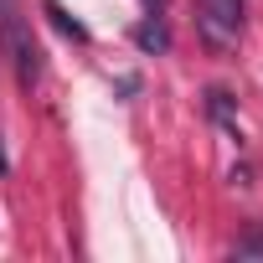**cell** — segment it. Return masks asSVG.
Returning a JSON list of instances; mask_svg holds the SVG:
<instances>
[{
	"label": "cell",
	"mask_w": 263,
	"mask_h": 263,
	"mask_svg": "<svg viewBox=\"0 0 263 263\" xmlns=\"http://www.w3.org/2000/svg\"><path fill=\"white\" fill-rule=\"evenodd\" d=\"M135 47H140V52H171V31H165V21H160V16L140 21V26H135Z\"/></svg>",
	"instance_id": "4"
},
{
	"label": "cell",
	"mask_w": 263,
	"mask_h": 263,
	"mask_svg": "<svg viewBox=\"0 0 263 263\" xmlns=\"http://www.w3.org/2000/svg\"><path fill=\"white\" fill-rule=\"evenodd\" d=\"M206 114H212L222 129H232V135H237V98H232L227 88H206Z\"/></svg>",
	"instance_id": "3"
},
{
	"label": "cell",
	"mask_w": 263,
	"mask_h": 263,
	"mask_svg": "<svg viewBox=\"0 0 263 263\" xmlns=\"http://www.w3.org/2000/svg\"><path fill=\"white\" fill-rule=\"evenodd\" d=\"M145 11H150V16H160V11H165V0H145Z\"/></svg>",
	"instance_id": "8"
},
{
	"label": "cell",
	"mask_w": 263,
	"mask_h": 263,
	"mask_svg": "<svg viewBox=\"0 0 263 263\" xmlns=\"http://www.w3.org/2000/svg\"><path fill=\"white\" fill-rule=\"evenodd\" d=\"M0 52L11 57L21 93H31V88L42 83V47H36V36H31L26 16L16 11V0H0Z\"/></svg>",
	"instance_id": "1"
},
{
	"label": "cell",
	"mask_w": 263,
	"mask_h": 263,
	"mask_svg": "<svg viewBox=\"0 0 263 263\" xmlns=\"http://www.w3.org/2000/svg\"><path fill=\"white\" fill-rule=\"evenodd\" d=\"M0 171H11V160H6V150H0Z\"/></svg>",
	"instance_id": "9"
},
{
	"label": "cell",
	"mask_w": 263,
	"mask_h": 263,
	"mask_svg": "<svg viewBox=\"0 0 263 263\" xmlns=\"http://www.w3.org/2000/svg\"><path fill=\"white\" fill-rule=\"evenodd\" d=\"M232 258H263V227H248V232L232 242Z\"/></svg>",
	"instance_id": "6"
},
{
	"label": "cell",
	"mask_w": 263,
	"mask_h": 263,
	"mask_svg": "<svg viewBox=\"0 0 263 263\" xmlns=\"http://www.w3.org/2000/svg\"><path fill=\"white\" fill-rule=\"evenodd\" d=\"M196 36L212 57H232L242 42V0H201L196 6Z\"/></svg>",
	"instance_id": "2"
},
{
	"label": "cell",
	"mask_w": 263,
	"mask_h": 263,
	"mask_svg": "<svg viewBox=\"0 0 263 263\" xmlns=\"http://www.w3.org/2000/svg\"><path fill=\"white\" fill-rule=\"evenodd\" d=\"M47 21H52L62 36H72V42H88V26H83L78 16H67V6H57V0H47Z\"/></svg>",
	"instance_id": "5"
},
{
	"label": "cell",
	"mask_w": 263,
	"mask_h": 263,
	"mask_svg": "<svg viewBox=\"0 0 263 263\" xmlns=\"http://www.w3.org/2000/svg\"><path fill=\"white\" fill-rule=\"evenodd\" d=\"M232 186H253V171L248 165H232Z\"/></svg>",
	"instance_id": "7"
}]
</instances>
